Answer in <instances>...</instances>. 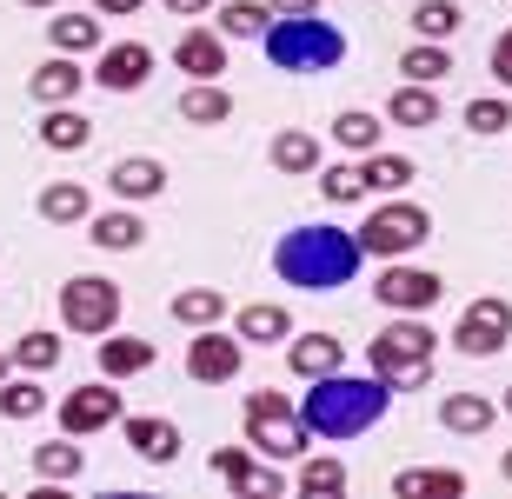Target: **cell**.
<instances>
[{
	"label": "cell",
	"mask_w": 512,
	"mask_h": 499,
	"mask_svg": "<svg viewBox=\"0 0 512 499\" xmlns=\"http://www.w3.org/2000/svg\"><path fill=\"white\" fill-rule=\"evenodd\" d=\"M300 493H346V466L340 460H300Z\"/></svg>",
	"instance_id": "ab89813d"
},
{
	"label": "cell",
	"mask_w": 512,
	"mask_h": 499,
	"mask_svg": "<svg viewBox=\"0 0 512 499\" xmlns=\"http://www.w3.org/2000/svg\"><path fill=\"white\" fill-rule=\"evenodd\" d=\"M499 406H506V413H512V386H506V393H499Z\"/></svg>",
	"instance_id": "c3c4849f"
},
{
	"label": "cell",
	"mask_w": 512,
	"mask_h": 499,
	"mask_svg": "<svg viewBox=\"0 0 512 499\" xmlns=\"http://www.w3.org/2000/svg\"><path fill=\"white\" fill-rule=\"evenodd\" d=\"M266 160H273L280 173H320V140L300 134V127H286V134H273Z\"/></svg>",
	"instance_id": "4316f807"
},
{
	"label": "cell",
	"mask_w": 512,
	"mask_h": 499,
	"mask_svg": "<svg viewBox=\"0 0 512 499\" xmlns=\"http://www.w3.org/2000/svg\"><path fill=\"white\" fill-rule=\"evenodd\" d=\"M7 373H14V353H0V380H7Z\"/></svg>",
	"instance_id": "7dc6e473"
},
{
	"label": "cell",
	"mask_w": 512,
	"mask_h": 499,
	"mask_svg": "<svg viewBox=\"0 0 512 499\" xmlns=\"http://www.w3.org/2000/svg\"><path fill=\"white\" fill-rule=\"evenodd\" d=\"M459 27H466L459 0H419V7H413V34L419 40H453Z\"/></svg>",
	"instance_id": "836d02e7"
},
{
	"label": "cell",
	"mask_w": 512,
	"mask_h": 499,
	"mask_svg": "<svg viewBox=\"0 0 512 499\" xmlns=\"http://www.w3.org/2000/svg\"><path fill=\"white\" fill-rule=\"evenodd\" d=\"M34 134H40V147H47V154H80V147L94 140V120L67 100V107H47V120H40Z\"/></svg>",
	"instance_id": "2e32d148"
},
{
	"label": "cell",
	"mask_w": 512,
	"mask_h": 499,
	"mask_svg": "<svg viewBox=\"0 0 512 499\" xmlns=\"http://www.w3.org/2000/svg\"><path fill=\"white\" fill-rule=\"evenodd\" d=\"M266 60L280 67V74H326V67H340L346 60V34L333 20H313V14H280L266 27Z\"/></svg>",
	"instance_id": "3957f363"
},
{
	"label": "cell",
	"mask_w": 512,
	"mask_h": 499,
	"mask_svg": "<svg viewBox=\"0 0 512 499\" xmlns=\"http://www.w3.org/2000/svg\"><path fill=\"white\" fill-rule=\"evenodd\" d=\"M114 420H120V393H114L107 380L74 386V393L60 400V433H74V440H87V433H107Z\"/></svg>",
	"instance_id": "30bf717a"
},
{
	"label": "cell",
	"mask_w": 512,
	"mask_h": 499,
	"mask_svg": "<svg viewBox=\"0 0 512 499\" xmlns=\"http://www.w3.org/2000/svg\"><path fill=\"white\" fill-rule=\"evenodd\" d=\"M180 120L187 127H220V120H233V94L220 80H193L187 94H180Z\"/></svg>",
	"instance_id": "e0dca14e"
},
{
	"label": "cell",
	"mask_w": 512,
	"mask_h": 499,
	"mask_svg": "<svg viewBox=\"0 0 512 499\" xmlns=\"http://www.w3.org/2000/svg\"><path fill=\"white\" fill-rule=\"evenodd\" d=\"M426 233H433L426 207H413V200H393V193H386V207H373L360 220V247L373 253V260H406V253L426 247Z\"/></svg>",
	"instance_id": "8992f818"
},
{
	"label": "cell",
	"mask_w": 512,
	"mask_h": 499,
	"mask_svg": "<svg viewBox=\"0 0 512 499\" xmlns=\"http://www.w3.org/2000/svg\"><path fill=\"white\" fill-rule=\"evenodd\" d=\"M393 493H399V499H419V493L459 499V493H466V473H453V466H419V473H399Z\"/></svg>",
	"instance_id": "4dcf8cb0"
},
{
	"label": "cell",
	"mask_w": 512,
	"mask_h": 499,
	"mask_svg": "<svg viewBox=\"0 0 512 499\" xmlns=\"http://www.w3.org/2000/svg\"><path fill=\"white\" fill-rule=\"evenodd\" d=\"M220 313H227V293L220 287H180L173 293V320L180 327H213Z\"/></svg>",
	"instance_id": "1f68e13d"
},
{
	"label": "cell",
	"mask_w": 512,
	"mask_h": 499,
	"mask_svg": "<svg viewBox=\"0 0 512 499\" xmlns=\"http://www.w3.org/2000/svg\"><path fill=\"white\" fill-rule=\"evenodd\" d=\"M320 193L333 200V207H353V200H366V173L333 160V167H320Z\"/></svg>",
	"instance_id": "74e56055"
},
{
	"label": "cell",
	"mask_w": 512,
	"mask_h": 499,
	"mask_svg": "<svg viewBox=\"0 0 512 499\" xmlns=\"http://www.w3.org/2000/svg\"><path fill=\"white\" fill-rule=\"evenodd\" d=\"M266 7H273V14H313L320 0H266Z\"/></svg>",
	"instance_id": "f6af8a7d"
},
{
	"label": "cell",
	"mask_w": 512,
	"mask_h": 499,
	"mask_svg": "<svg viewBox=\"0 0 512 499\" xmlns=\"http://www.w3.org/2000/svg\"><path fill=\"white\" fill-rule=\"evenodd\" d=\"M240 366H247V346H240V333H213V327H200V340L187 346V373H193L200 386H227Z\"/></svg>",
	"instance_id": "8fae6325"
},
{
	"label": "cell",
	"mask_w": 512,
	"mask_h": 499,
	"mask_svg": "<svg viewBox=\"0 0 512 499\" xmlns=\"http://www.w3.org/2000/svg\"><path fill=\"white\" fill-rule=\"evenodd\" d=\"M233 333L253 340V346H280V340H293V320H286V307H273V300H253V307H240Z\"/></svg>",
	"instance_id": "d6986e66"
},
{
	"label": "cell",
	"mask_w": 512,
	"mask_h": 499,
	"mask_svg": "<svg viewBox=\"0 0 512 499\" xmlns=\"http://www.w3.org/2000/svg\"><path fill=\"white\" fill-rule=\"evenodd\" d=\"M80 466H87V453L74 446V433H60V440H40V446H34V473H40L47 486L80 480Z\"/></svg>",
	"instance_id": "44dd1931"
},
{
	"label": "cell",
	"mask_w": 512,
	"mask_h": 499,
	"mask_svg": "<svg viewBox=\"0 0 512 499\" xmlns=\"http://www.w3.org/2000/svg\"><path fill=\"white\" fill-rule=\"evenodd\" d=\"M60 320H67L74 333H87V340L114 333L120 327V287L100 280V273H74V280L60 287Z\"/></svg>",
	"instance_id": "52a82bcc"
},
{
	"label": "cell",
	"mask_w": 512,
	"mask_h": 499,
	"mask_svg": "<svg viewBox=\"0 0 512 499\" xmlns=\"http://www.w3.org/2000/svg\"><path fill=\"white\" fill-rule=\"evenodd\" d=\"M466 127H473V134H506V127H512V100L506 94L466 100Z\"/></svg>",
	"instance_id": "8d00e7d4"
},
{
	"label": "cell",
	"mask_w": 512,
	"mask_h": 499,
	"mask_svg": "<svg viewBox=\"0 0 512 499\" xmlns=\"http://www.w3.org/2000/svg\"><path fill=\"white\" fill-rule=\"evenodd\" d=\"M160 7H167V14H180V20H193V14H207L213 0H160Z\"/></svg>",
	"instance_id": "ee69618b"
},
{
	"label": "cell",
	"mask_w": 512,
	"mask_h": 499,
	"mask_svg": "<svg viewBox=\"0 0 512 499\" xmlns=\"http://www.w3.org/2000/svg\"><path fill=\"white\" fill-rule=\"evenodd\" d=\"M100 253H133L140 240H147V227H140V213L114 207V213H94V233H87Z\"/></svg>",
	"instance_id": "603a6c76"
},
{
	"label": "cell",
	"mask_w": 512,
	"mask_h": 499,
	"mask_svg": "<svg viewBox=\"0 0 512 499\" xmlns=\"http://www.w3.org/2000/svg\"><path fill=\"white\" fill-rule=\"evenodd\" d=\"M286 366H293L300 380H326V373L346 366V340H333V333H300V340L286 346Z\"/></svg>",
	"instance_id": "5bb4252c"
},
{
	"label": "cell",
	"mask_w": 512,
	"mask_h": 499,
	"mask_svg": "<svg viewBox=\"0 0 512 499\" xmlns=\"http://www.w3.org/2000/svg\"><path fill=\"white\" fill-rule=\"evenodd\" d=\"M213 27H220V34H233V40H266V27H273V7H266V0H227Z\"/></svg>",
	"instance_id": "f546056e"
},
{
	"label": "cell",
	"mask_w": 512,
	"mask_h": 499,
	"mask_svg": "<svg viewBox=\"0 0 512 499\" xmlns=\"http://www.w3.org/2000/svg\"><path fill=\"white\" fill-rule=\"evenodd\" d=\"M40 413H47V393H40L34 380H14V373H7V380H0V420H40Z\"/></svg>",
	"instance_id": "d590c367"
},
{
	"label": "cell",
	"mask_w": 512,
	"mask_h": 499,
	"mask_svg": "<svg viewBox=\"0 0 512 499\" xmlns=\"http://www.w3.org/2000/svg\"><path fill=\"white\" fill-rule=\"evenodd\" d=\"M493 74H499V87H512V27L493 40Z\"/></svg>",
	"instance_id": "b9f144b4"
},
{
	"label": "cell",
	"mask_w": 512,
	"mask_h": 499,
	"mask_svg": "<svg viewBox=\"0 0 512 499\" xmlns=\"http://www.w3.org/2000/svg\"><path fill=\"white\" fill-rule=\"evenodd\" d=\"M107 187L120 193V200H153V193L167 187V167L147 154H133V160H114V173H107Z\"/></svg>",
	"instance_id": "ac0fdd59"
},
{
	"label": "cell",
	"mask_w": 512,
	"mask_h": 499,
	"mask_svg": "<svg viewBox=\"0 0 512 499\" xmlns=\"http://www.w3.org/2000/svg\"><path fill=\"white\" fill-rule=\"evenodd\" d=\"M173 67L193 74V80H220L227 74V34H220V27H193V34H180Z\"/></svg>",
	"instance_id": "4fadbf2b"
},
{
	"label": "cell",
	"mask_w": 512,
	"mask_h": 499,
	"mask_svg": "<svg viewBox=\"0 0 512 499\" xmlns=\"http://www.w3.org/2000/svg\"><path fill=\"white\" fill-rule=\"evenodd\" d=\"M153 366V340H100V373L107 380H133V373H147Z\"/></svg>",
	"instance_id": "83f0119b"
},
{
	"label": "cell",
	"mask_w": 512,
	"mask_h": 499,
	"mask_svg": "<svg viewBox=\"0 0 512 499\" xmlns=\"http://www.w3.org/2000/svg\"><path fill=\"white\" fill-rule=\"evenodd\" d=\"M366 247H360V227H293L273 247V267H280L286 287H306V293H333L360 273Z\"/></svg>",
	"instance_id": "7a4b0ae2"
},
{
	"label": "cell",
	"mask_w": 512,
	"mask_h": 499,
	"mask_svg": "<svg viewBox=\"0 0 512 499\" xmlns=\"http://www.w3.org/2000/svg\"><path fill=\"white\" fill-rule=\"evenodd\" d=\"M433 346L439 333L426 320H393V327L373 340V373H380L393 393H413V386L433 380Z\"/></svg>",
	"instance_id": "277c9868"
},
{
	"label": "cell",
	"mask_w": 512,
	"mask_h": 499,
	"mask_svg": "<svg viewBox=\"0 0 512 499\" xmlns=\"http://www.w3.org/2000/svg\"><path fill=\"white\" fill-rule=\"evenodd\" d=\"M247 440L273 460H306V446H313V426L286 406V393H247Z\"/></svg>",
	"instance_id": "5b68a950"
},
{
	"label": "cell",
	"mask_w": 512,
	"mask_h": 499,
	"mask_svg": "<svg viewBox=\"0 0 512 499\" xmlns=\"http://www.w3.org/2000/svg\"><path fill=\"white\" fill-rule=\"evenodd\" d=\"M380 307H393V313H433L439 300H446V280L439 273H426V267H399V260H386V273H380Z\"/></svg>",
	"instance_id": "9c48e42d"
},
{
	"label": "cell",
	"mask_w": 512,
	"mask_h": 499,
	"mask_svg": "<svg viewBox=\"0 0 512 499\" xmlns=\"http://www.w3.org/2000/svg\"><path fill=\"white\" fill-rule=\"evenodd\" d=\"M80 54H54V60H40L34 67V80H27V94L40 100V107H67V100L80 94Z\"/></svg>",
	"instance_id": "9a60e30c"
},
{
	"label": "cell",
	"mask_w": 512,
	"mask_h": 499,
	"mask_svg": "<svg viewBox=\"0 0 512 499\" xmlns=\"http://www.w3.org/2000/svg\"><path fill=\"white\" fill-rule=\"evenodd\" d=\"M94 80L107 87V94H140V87L153 80V47H147V40H120V47H100Z\"/></svg>",
	"instance_id": "7c38bea8"
},
{
	"label": "cell",
	"mask_w": 512,
	"mask_h": 499,
	"mask_svg": "<svg viewBox=\"0 0 512 499\" xmlns=\"http://www.w3.org/2000/svg\"><path fill=\"white\" fill-rule=\"evenodd\" d=\"M127 446L140 453V460L167 466L173 453H180V426H173V420H127Z\"/></svg>",
	"instance_id": "cb8c5ba5"
},
{
	"label": "cell",
	"mask_w": 512,
	"mask_h": 499,
	"mask_svg": "<svg viewBox=\"0 0 512 499\" xmlns=\"http://www.w3.org/2000/svg\"><path fill=\"white\" fill-rule=\"evenodd\" d=\"M313 393L300 400V420L313 426V440H360L373 426L386 420V400H393V386L380 373H326V380H306Z\"/></svg>",
	"instance_id": "6da1fadb"
},
{
	"label": "cell",
	"mask_w": 512,
	"mask_h": 499,
	"mask_svg": "<svg viewBox=\"0 0 512 499\" xmlns=\"http://www.w3.org/2000/svg\"><path fill=\"white\" fill-rule=\"evenodd\" d=\"M360 173H366V193H406L419 180V160H406V154H366Z\"/></svg>",
	"instance_id": "484cf974"
},
{
	"label": "cell",
	"mask_w": 512,
	"mask_h": 499,
	"mask_svg": "<svg viewBox=\"0 0 512 499\" xmlns=\"http://www.w3.org/2000/svg\"><path fill=\"white\" fill-rule=\"evenodd\" d=\"M399 74L419 80V87H439V80L453 74V54H446V40H419V47H406V54H399Z\"/></svg>",
	"instance_id": "f1b7e54d"
},
{
	"label": "cell",
	"mask_w": 512,
	"mask_h": 499,
	"mask_svg": "<svg viewBox=\"0 0 512 499\" xmlns=\"http://www.w3.org/2000/svg\"><path fill=\"white\" fill-rule=\"evenodd\" d=\"M147 0H94V14H107V20H127V14H140Z\"/></svg>",
	"instance_id": "7bdbcfd3"
},
{
	"label": "cell",
	"mask_w": 512,
	"mask_h": 499,
	"mask_svg": "<svg viewBox=\"0 0 512 499\" xmlns=\"http://www.w3.org/2000/svg\"><path fill=\"white\" fill-rule=\"evenodd\" d=\"M14 366H27V373H47V366H60V333H20Z\"/></svg>",
	"instance_id": "f35d334b"
},
{
	"label": "cell",
	"mask_w": 512,
	"mask_h": 499,
	"mask_svg": "<svg viewBox=\"0 0 512 499\" xmlns=\"http://www.w3.org/2000/svg\"><path fill=\"white\" fill-rule=\"evenodd\" d=\"M333 140H340L346 154H380V114H366V107L340 114L333 120Z\"/></svg>",
	"instance_id": "e575fe53"
},
{
	"label": "cell",
	"mask_w": 512,
	"mask_h": 499,
	"mask_svg": "<svg viewBox=\"0 0 512 499\" xmlns=\"http://www.w3.org/2000/svg\"><path fill=\"white\" fill-rule=\"evenodd\" d=\"M40 220H54V227H80V220H94V200L80 180H54V187L40 193Z\"/></svg>",
	"instance_id": "ffe728a7"
},
{
	"label": "cell",
	"mask_w": 512,
	"mask_h": 499,
	"mask_svg": "<svg viewBox=\"0 0 512 499\" xmlns=\"http://www.w3.org/2000/svg\"><path fill=\"white\" fill-rule=\"evenodd\" d=\"M47 40H54V54H94L100 20L94 14H60V20H47Z\"/></svg>",
	"instance_id": "d6a6232c"
},
{
	"label": "cell",
	"mask_w": 512,
	"mask_h": 499,
	"mask_svg": "<svg viewBox=\"0 0 512 499\" xmlns=\"http://www.w3.org/2000/svg\"><path fill=\"white\" fill-rule=\"evenodd\" d=\"M506 340H512V300H499V293L473 300V307L459 313V327H453V346L466 353V360H493Z\"/></svg>",
	"instance_id": "ba28073f"
},
{
	"label": "cell",
	"mask_w": 512,
	"mask_h": 499,
	"mask_svg": "<svg viewBox=\"0 0 512 499\" xmlns=\"http://www.w3.org/2000/svg\"><path fill=\"white\" fill-rule=\"evenodd\" d=\"M213 473L227 486H247V493H253V480H260V466L247 460V446H220V453H213Z\"/></svg>",
	"instance_id": "60d3db41"
},
{
	"label": "cell",
	"mask_w": 512,
	"mask_h": 499,
	"mask_svg": "<svg viewBox=\"0 0 512 499\" xmlns=\"http://www.w3.org/2000/svg\"><path fill=\"white\" fill-rule=\"evenodd\" d=\"M386 120H393V127H433L439 120V94L419 87V80H406V87H393V100H386Z\"/></svg>",
	"instance_id": "7402d4cb"
},
{
	"label": "cell",
	"mask_w": 512,
	"mask_h": 499,
	"mask_svg": "<svg viewBox=\"0 0 512 499\" xmlns=\"http://www.w3.org/2000/svg\"><path fill=\"white\" fill-rule=\"evenodd\" d=\"M499 473H506V480H512V446H506V453H499Z\"/></svg>",
	"instance_id": "bcb514c9"
},
{
	"label": "cell",
	"mask_w": 512,
	"mask_h": 499,
	"mask_svg": "<svg viewBox=\"0 0 512 499\" xmlns=\"http://www.w3.org/2000/svg\"><path fill=\"white\" fill-rule=\"evenodd\" d=\"M20 7H54V0H20Z\"/></svg>",
	"instance_id": "681fc988"
},
{
	"label": "cell",
	"mask_w": 512,
	"mask_h": 499,
	"mask_svg": "<svg viewBox=\"0 0 512 499\" xmlns=\"http://www.w3.org/2000/svg\"><path fill=\"white\" fill-rule=\"evenodd\" d=\"M499 406L486 400V393H446V406H439V426L446 433H486L493 426Z\"/></svg>",
	"instance_id": "d4e9b609"
}]
</instances>
